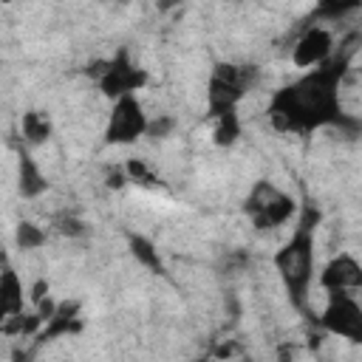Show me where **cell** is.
<instances>
[{
	"label": "cell",
	"mask_w": 362,
	"mask_h": 362,
	"mask_svg": "<svg viewBox=\"0 0 362 362\" xmlns=\"http://www.w3.org/2000/svg\"><path fill=\"white\" fill-rule=\"evenodd\" d=\"M240 362H252V359H240Z\"/></svg>",
	"instance_id": "obj_24"
},
{
	"label": "cell",
	"mask_w": 362,
	"mask_h": 362,
	"mask_svg": "<svg viewBox=\"0 0 362 362\" xmlns=\"http://www.w3.org/2000/svg\"><path fill=\"white\" fill-rule=\"evenodd\" d=\"M277 354H280V362H291V354H294V345H283V348H280Z\"/></svg>",
	"instance_id": "obj_23"
},
{
	"label": "cell",
	"mask_w": 362,
	"mask_h": 362,
	"mask_svg": "<svg viewBox=\"0 0 362 362\" xmlns=\"http://www.w3.org/2000/svg\"><path fill=\"white\" fill-rule=\"evenodd\" d=\"M198 362H204V359H198Z\"/></svg>",
	"instance_id": "obj_25"
},
{
	"label": "cell",
	"mask_w": 362,
	"mask_h": 362,
	"mask_svg": "<svg viewBox=\"0 0 362 362\" xmlns=\"http://www.w3.org/2000/svg\"><path fill=\"white\" fill-rule=\"evenodd\" d=\"M57 229H59L62 235H68V238L85 235V223H82L79 218H74V215H62V218L57 221Z\"/></svg>",
	"instance_id": "obj_19"
},
{
	"label": "cell",
	"mask_w": 362,
	"mask_h": 362,
	"mask_svg": "<svg viewBox=\"0 0 362 362\" xmlns=\"http://www.w3.org/2000/svg\"><path fill=\"white\" fill-rule=\"evenodd\" d=\"M243 209H246V215L252 218V223H255L257 229H272V226L286 223V221L294 215L297 204H294L291 195H286V192H283L280 187H274L272 181H257V184L249 189Z\"/></svg>",
	"instance_id": "obj_4"
},
{
	"label": "cell",
	"mask_w": 362,
	"mask_h": 362,
	"mask_svg": "<svg viewBox=\"0 0 362 362\" xmlns=\"http://www.w3.org/2000/svg\"><path fill=\"white\" fill-rule=\"evenodd\" d=\"M127 243H130V255H133L141 266H147V269H150V272H156V274H161V272H164L161 255H158V249L153 246V240H147L144 235H130V238H127Z\"/></svg>",
	"instance_id": "obj_13"
},
{
	"label": "cell",
	"mask_w": 362,
	"mask_h": 362,
	"mask_svg": "<svg viewBox=\"0 0 362 362\" xmlns=\"http://www.w3.org/2000/svg\"><path fill=\"white\" fill-rule=\"evenodd\" d=\"M147 113L136 96H122L116 99L107 127H105V141L107 144H133L136 139L144 136L147 130Z\"/></svg>",
	"instance_id": "obj_7"
},
{
	"label": "cell",
	"mask_w": 362,
	"mask_h": 362,
	"mask_svg": "<svg viewBox=\"0 0 362 362\" xmlns=\"http://www.w3.org/2000/svg\"><path fill=\"white\" fill-rule=\"evenodd\" d=\"M212 122H215V127H212L215 144H221V147L235 144V139L240 136V119H238V113L235 110H226V113L212 116Z\"/></svg>",
	"instance_id": "obj_15"
},
{
	"label": "cell",
	"mask_w": 362,
	"mask_h": 362,
	"mask_svg": "<svg viewBox=\"0 0 362 362\" xmlns=\"http://www.w3.org/2000/svg\"><path fill=\"white\" fill-rule=\"evenodd\" d=\"M82 331V320H79V303L76 300H65V303H57L54 314L42 322V328L37 331V342L34 348L45 345V342H54L59 337H68V334H79Z\"/></svg>",
	"instance_id": "obj_10"
},
{
	"label": "cell",
	"mask_w": 362,
	"mask_h": 362,
	"mask_svg": "<svg viewBox=\"0 0 362 362\" xmlns=\"http://www.w3.org/2000/svg\"><path fill=\"white\" fill-rule=\"evenodd\" d=\"M348 57H328L322 65L308 68L297 82L280 88L272 96L269 116L277 127L294 133H311L317 127H348L356 133V119H348L339 107V82L348 68Z\"/></svg>",
	"instance_id": "obj_1"
},
{
	"label": "cell",
	"mask_w": 362,
	"mask_h": 362,
	"mask_svg": "<svg viewBox=\"0 0 362 362\" xmlns=\"http://www.w3.org/2000/svg\"><path fill=\"white\" fill-rule=\"evenodd\" d=\"M23 283L17 277V272L11 266H3L0 269V325L11 317H20L23 314Z\"/></svg>",
	"instance_id": "obj_12"
},
{
	"label": "cell",
	"mask_w": 362,
	"mask_h": 362,
	"mask_svg": "<svg viewBox=\"0 0 362 362\" xmlns=\"http://www.w3.org/2000/svg\"><path fill=\"white\" fill-rule=\"evenodd\" d=\"M320 286L325 291H348V294H356V288L362 286V266L356 263L354 255L342 252L334 260H328V266L320 274Z\"/></svg>",
	"instance_id": "obj_9"
},
{
	"label": "cell",
	"mask_w": 362,
	"mask_h": 362,
	"mask_svg": "<svg viewBox=\"0 0 362 362\" xmlns=\"http://www.w3.org/2000/svg\"><path fill=\"white\" fill-rule=\"evenodd\" d=\"M320 325L337 337H345L348 342H359L362 339V308L356 303V294L328 291V305L320 314Z\"/></svg>",
	"instance_id": "obj_6"
},
{
	"label": "cell",
	"mask_w": 362,
	"mask_h": 362,
	"mask_svg": "<svg viewBox=\"0 0 362 362\" xmlns=\"http://www.w3.org/2000/svg\"><path fill=\"white\" fill-rule=\"evenodd\" d=\"M88 74H93L99 79V88L105 96L110 99H122V96H133V90L144 88L147 82V71L136 68L130 62V54L124 48H119L113 54V59L107 62H93L88 65Z\"/></svg>",
	"instance_id": "obj_5"
},
{
	"label": "cell",
	"mask_w": 362,
	"mask_h": 362,
	"mask_svg": "<svg viewBox=\"0 0 362 362\" xmlns=\"http://www.w3.org/2000/svg\"><path fill=\"white\" fill-rule=\"evenodd\" d=\"M255 76H257V68H252V65H229V62L215 65L209 90H206V107H209L206 116L212 119L218 113L235 110L238 102L243 99V93L249 90V85L255 82Z\"/></svg>",
	"instance_id": "obj_3"
},
{
	"label": "cell",
	"mask_w": 362,
	"mask_h": 362,
	"mask_svg": "<svg viewBox=\"0 0 362 362\" xmlns=\"http://www.w3.org/2000/svg\"><path fill=\"white\" fill-rule=\"evenodd\" d=\"M23 139L28 144H45L51 139V122H48V116L40 113V110L23 113Z\"/></svg>",
	"instance_id": "obj_14"
},
{
	"label": "cell",
	"mask_w": 362,
	"mask_h": 362,
	"mask_svg": "<svg viewBox=\"0 0 362 362\" xmlns=\"http://www.w3.org/2000/svg\"><path fill=\"white\" fill-rule=\"evenodd\" d=\"M331 51H334V37H331V31L322 28V25H311V28H305L303 37L297 40L291 59H294L297 68H314V65H322V62L331 57Z\"/></svg>",
	"instance_id": "obj_8"
},
{
	"label": "cell",
	"mask_w": 362,
	"mask_h": 362,
	"mask_svg": "<svg viewBox=\"0 0 362 362\" xmlns=\"http://www.w3.org/2000/svg\"><path fill=\"white\" fill-rule=\"evenodd\" d=\"M173 127H175V122H173L170 116H161V119H156V122H147L144 136H150V139H164Z\"/></svg>",
	"instance_id": "obj_18"
},
{
	"label": "cell",
	"mask_w": 362,
	"mask_h": 362,
	"mask_svg": "<svg viewBox=\"0 0 362 362\" xmlns=\"http://www.w3.org/2000/svg\"><path fill=\"white\" fill-rule=\"evenodd\" d=\"M11 362H31V351H20V348H17V351L11 354Z\"/></svg>",
	"instance_id": "obj_22"
},
{
	"label": "cell",
	"mask_w": 362,
	"mask_h": 362,
	"mask_svg": "<svg viewBox=\"0 0 362 362\" xmlns=\"http://www.w3.org/2000/svg\"><path fill=\"white\" fill-rule=\"evenodd\" d=\"M317 223H320V212L314 206H308L303 212L294 235L274 255V269H277L294 308H300V311H305L308 286L314 277V226Z\"/></svg>",
	"instance_id": "obj_2"
},
{
	"label": "cell",
	"mask_w": 362,
	"mask_h": 362,
	"mask_svg": "<svg viewBox=\"0 0 362 362\" xmlns=\"http://www.w3.org/2000/svg\"><path fill=\"white\" fill-rule=\"evenodd\" d=\"M14 240H17L20 249L31 252V249H40L45 243V232L37 223H31V221H20L17 223V232H14Z\"/></svg>",
	"instance_id": "obj_16"
},
{
	"label": "cell",
	"mask_w": 362,
	"mask_h": 362,
	"mask_svg": "<svg viewBox=\"0 0 362 362\" xmlns=\"http://www.w3.org/2000/svg\"><path fill=\"white\" fill-rule=\"evenodd\" d=\"M45 297H48V280H37L34 288H31V300L34 303H42Z\"/></svg>",
	"instance_id": "obj_21"
},
{
	"label": "cell",
	"mask_w": 362,
	"mask_h": 362,
	"mask_svg": "<svg viewBox=\"0 0 362 362\" xmlns=\"http://www.w3.org/2000/svg\"><path fill=\"white\" fill-rule=\"evenodd\" d=\"M17 189L23 198H37L48 189V181H45L40 164L34 161V156L25 147L17 150Z\"/></svg>",
	"instance_id": "obj_11"
},
{
	"label": "cell",
	"mask_w": 362,
	"mask_h": 362,
	"mask_svg": "<svg viewBox=\"0 0 362 362\" xmlns=\"http://www.w3.org/2000/svg\"><path fill=\"white\" fill-rule=\"evenodd\" d=\"M351 8H356V3H325V6H320V14L339 17L342 11H351Z\"/></svg>",
	"instance_id": "obj_20"
},
{
	"label": "cell",
	"mask_w": 362,
	"mask_h": 362,
	"mask_svg": "<svg viewBox=\"0 0 362 362\" xmlns=\"http://www.w3.org/2000/svg\"><path fill=\"white\" fill-rule=\"evenodd\" d=\"M124 173L130 181H139V184H156V175L150 173V167L141 161V158H130L124 164Z\"/></svg>",
	"instance_id": "obj_17"
}]
</instances>
